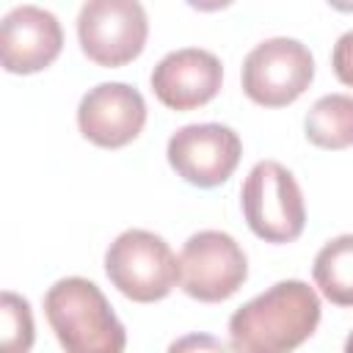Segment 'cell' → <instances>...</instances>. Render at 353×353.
Wrapping results in <instances>:
<instances>
[{
    "mask_svg": "<svg viewBox=\"0 0 353 353\" xmlns=\"http://www.w3.org/2000/svg\"><path fill=\"white\" fill-rule=\"evenodd\" d=\"M320 323L317 292L287 279L243 303L229 317V345L243 353H281L303 345Z\"/></svg>",
    "mask_w": 353,
    "mask_h": 353,
    "instance_id": "obj_1",
    "label": "cell"
},
{
    "mask_svg": "<svg viewBox=\"0 0 353 353\" xmlns=\"http://www.w3.org/2000/svg\"><path fill=\"white\" fill-rule=\"evenodd\" d=\"M44 314L69 353H119L127 345L124 325L88 279L69 276L55 281L44 295Z\"/></svg>",
    "mask_w": 353,
    "mask_h": 353,
    "instance_id": "obj_2",
    "label": "cell"
},
{
    "mask_svg": "<svg viewBox=\"0 0 353 353\" xmlns=\"http://www.w3.org/2000/svg\"><path fill=\"white\" fill-rule=\"evenodd\" d=\"M105 273L130 301L152 303L165 298L179 281V259L160 234L127 229L110 243L105 254Z\"/></svg>",
    "mask_w": 353,
    "mask_h": 353,
    "instance_id": "obj_3",
    "label": "cell"
},
{
    "mask_svg": "<svg viewBox=\"0 0 353 353\" xmlns=\"http://www.w3.org/2000/svg\"><path fill=\"white\" fill-rule=\"evenodd\" d=\"M240 204L251 232L268 243H292L306 223L303 193L290 168L276 160H259L243 188Z\"/></svg>",
    "mask_w": 353,
    "mask_h": 353,
    "instance_id": "obj_4",
    "label": "cell"
},
{
    "mask_svg": "<svg viewBox=\"0 0 353 353\" xmlns=\"http://www.w3.org/2000/svg\"><path fill=\"white\" fill-rule=\"evenodd\" d=\"M243 91L265 108L295 102L314 77V58L298 39L276 36L256 44L243 61Z\"/></svg>",
    "mask_w": 353,
    "mask_h": 353,
    "instance_id": "obj_5",
    "label": "cell"
},
{
    "mask_svg": "<svg viewBox=\"0 0 353 353\" xmlns=\"http://www.w3.org/2000/svg\"><path fill=\"white\" fill-rule=\"evenodd\" d=\"M83 52L99 66H124L141 55L149 19L141 0H85L77 14Z\"/></svg>",
    "mask_w": 353,
    "mask_h": 353,
    "instance_id": "obj_6",
    "label": "cell"
},
{
    "mask_svg": "<svg viewBox=\"0 0 353 353\" xmlns=\"http://www.w3.org/2000/svg\"><path fill=\"white\" fill-rule=\"evenodd\" d=\"M248 276V262L237 240L218 229H204L188 237L179 254L182 290L204 303H218L234 295Z\"/></svg>",
    "mask_w": 353,
    "mask_h": 353,
    "instance_id": "obj_7",
    "label": "cell"
},
{
    "mask_svg": "<svg viewBox=\"0 0 353 353\" xmlns=\"http://www.w3.org/2000/svg\"><path fill=\"white\" fill-rule=\"evenodd\" d=\"M168 163L171 168L196 188L223 185L243 154L240 135L226 124H185L168 138Z\"/></svg>",
    "mask_w": 353,
    "mask_h": 353,
    "instance_id": "obj_8",
    "label": "cell"
},
{
    "mask_svg": "<svg viewBox=\"0 0 353 353\" xmlns=\"http://www.w3.org/2000/svg\"><path fill=\"white\" fill-rule=\"evenodd\" d=\"M83 138L102 149H119L138 138L146 124V102L138 88L127 83L94 85L77 108Z\"/></svg>",
    "mask_w": 353,
    "mask_h": 353,
    "instance_id": "obj_9",
    "label": "cell"
},
{
    "mask_svg": "<svg viewBox=\"0 0 353 353\" xmlns=\"http://www.w3.org/2000/svg\"><path fill=\"white\" fill-rule=\"evenodd\" d=\"M63 47V30L52 11L17 6L0 25V58L11 74H33L50 66Z\"/></svg>",
    "mask_w": 353,
    "mask_h": 353,
    "instance_id": "obj_10",
    "label": "cell"
},
{
    "mask_svg": "<svg viewBox=\"0 0 353 353\" xmlns=\"http://www.w3.org/2000/svg\"><path fill=\"white\" fill-rule=\"evenodd\" d=\"M223 83V66L210 50L182 47L168 52L152 72L154 97L171 110H193L210 102Z\"/></svg>",
    "mask_w": 353,
    "mask_h": 353,
    "instance_id": "obj_11",
    "label": "cell"
},
{
    "mask_svg": "<svg viewBox=\"0 0 353 353\" xmlns=\"http://www.w3.org/2000/svg\"><path fill=\"white\" fill-rule=\"evenodd\" d=\"M306 138L320 149H347L353 146V97L325 94L320 97L303 121Z\"/></svg>",
    "mask_w": 353,
    "mask_h": 353,
    "instance_id": "obj_12",
    "label": "cell"
},
{
    "mask_svg": "<svg viewBox=\"0 0 353 353\" xmlns=\"http://www.w3.org/2000/svg\"><path fill=\"white\" fill-rule=\"evenodd\" d=\"M314 284L336 306H353V234L328 240L312 265Z\"/></svg>",
    "mask_w": 353,
    "mask_h": 353,
    "instance_id": "obj_13",
    "label": "cell"
},
{
    "mask_svg": "<svg viewBox=\"0 0 353 353\" xmlns=\"http://www.w3.org/2000/svg\"><path fill=\"white\" fill-rule=\"evenodd\" d=\"M0 312H3V345L8 350H28L33 345V317L28 301L14 292H3Z\"/></svg>",
    "mask_w": 353,
    "mask_h": 353,
    "instance_id": "obj_14",
    "label": "cell"
},
{
    "mask_svg": "<svg viewBox=\"0 0 353 353\" xmlns=\"http://www.w3.org/2000/svg\"><path fill=\"white\" fill-rule=\"evenodd\" d=\"M331 63H334V74L339 77V83L353 88V30H347L336 39L334 52H331Z\"/></svg>",
    "mask_w": 353,
    "mask_h": 353,
    "instance_id": "obj_15",
    "label": "cell"
},
{
    "mask_svg": "<svg viewBox=\"0 0 353 353\" xmlns=\"http://www.w3.org/2000/svg\"><path fill=\"white\" fill-rule=\"evenodd\" d=\"M185 3L193 6V8H199V11H218V8H226L234 0H185Z\"/></svg>",
    "mask_w": 353,
    "mask_h": 353,
    "instance_id": "obj_16",
    "label": "cell"
},
{
    "mask_svg": "<svg viewBox=\"0 0 353 353\" xmlns=\"http://www.w3.org/2000/svg\"><path fill=\"white\" fill-rule=\"evenodd\" d=\"M328 3L339 11H353V0H328Z\"/></svg>",
    "mask_w": 353,
    "mask_h": 353,
    "instance_id": "obj_17",
    "label": "cell"
},
{
    "mask_svg": "<svg viewBox=\"0 0 353 353\" xmlns=\"http://www.w3.org/2000/svg\"><path fill=\"white\" fill-rule=\"evenodd\" d=\"M345 350H347V353H353V334L347 336V342H345Z\"/></svg>",
    "mask_w": 353,
    "mask_h": 353,
    "instance_id": "obj_18",
    "label": "cell"
}]
</instances>
